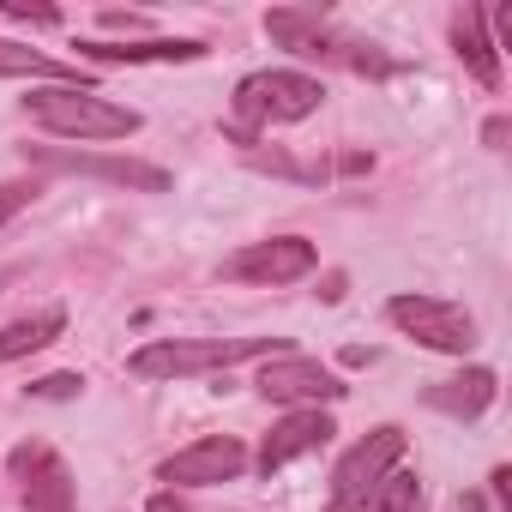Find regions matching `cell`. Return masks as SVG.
<instances>
[{"instance_id": "8", "label": "cell", "mask_w": 512, "mask_h": 512, "mask_svg": "<svg viewBox=\"0 0 512 512\" xmlns=\"http://www.w3.org/2000/svg\"><path fill=\"white\" fill-rule=\"evenodd\" d=\"M247 470V446L235 434H205L193 446H181L175 458L157 464V482L169 488H211V482H235Z\"/></svg>"}, {"instance_id": "14", "label": "cell", "mask_w": 512, "mask_h": 512, "mask_svg": "<svg viewBox=\"0 0 512 512\" xmlns=\"http://www.w3.org/2000/svg\"><path fill=\"white\" fill-rule=\"evenodd\" d=\"M494 392H500L494 368H464L458 380L428 386V404H434V410H446V416H458V422H476V416L494 404Z\"/></svg>"}, {"instance_id": "5", "label": "cell", "mask_w": 512, "mask_h": 512, "mask_svg": "<svg viewBox=\"0 0 512 512\" xmlns=\"http://www.w3.org/2000/svg\"><path fill=\"white\" fill-rule=\"evenodd\" d=\"M404 458V428H374L368 440H356L338 470H332V506L326 512H362V500L374 494V482Z\"/></svg>"}, {"instance_id": "25", "label": "cell", "mask_w": 512, "mask_h": 512, "mask_svg": "<svg viewBox=\"0 0 512 512\" xmlns=\"http://www.w3.org/2000/svg\"><path fill=\"white\" fill-rule=\"evenodd\" d=\"M506 133H512V127H506V115H494V121H488V127H482V139H488V145H494V151H500V145H506Z\"/></svg>"}, {"instance_id": "24", "label": "cell", "mask_w": 512, "mask_h": 512, "mask_svg": "<svg viewBox=\"0 0 512 512\" xmlns=\"http://www.w3.org/2000/svg\"><path fill=\"white\" fill-rule=\"evenodd\" d=\"M338 169H344V175H368V169H374V157H368V151H344V157H338Z\"/></svg>"}, {"instance_id": "2", "label": "cell", "mask_w": 512, "mask_h": 512, "mask_svg": "<svg viewBox=\"0 0 512 512\" xmlns=\"http://www.w3.org/2000/svg\"><path fill=\"white\" fill-rule=\"evenodd\" d=\"M247 356H284L278 338H163V344H139L127 356L133 380H181V374H211Z\"/></svg>"}, {"instance_id": "3", "label": "cell", "mask_w": 512, "mask_h": 512, "mask_svg": "<svg viewBox=\"0 0 512 512\" xmlns=\"http://www.w3.org/2000/svg\"><path fill=\"white\" fill-rule=\"evenodd\" d=\"M25 115L43 121L61 139H127V133H139V109H121V103H109L97 91H79V85H43V91H31Z\"/></svg>"}, {"instance_id": "12", "label": "cell", "mask_w": 512, "mask_h": 512, "mask_svg": "<svg viewBox=\"0 0 512 512\" xmlns=\"http://www.w3.org/2000/svg\"><path fill=\"white\" fill-rule=\"evenodd\" d=\"M79 55H85V61H97V67H175V61H199V55H205V43H193V37L97 43V37H85V43H79Z\"/></svg>"}, {"instance_id": "10", "label": "cell", "mask_w": 512, "mask_h": 512, "mask_svg": "<svg viewBox=\"0 0 512 512\" xmlns=\"http://www.w3.org/2000/svg\"><path fill=\"white\" fill-rule=\"evenodd\" d=\"M31 157L49 163V169L91 175V181H115V187H139V193H169V169L139 163V157H91V151H61V145H37Z\"/></svg>"}, {"instance_id": "18", "label": "cell", "mask_w": 512, "mask_h": 512, "mask_svg": "<svg viewBox=\"0 0 512 512\" xmlns=\"http://www.w3.org/2000/svg\"><path fill=\"white\" fill-rule=\"evenodd\" d=\"M428 494H422V476L416 470H386L374 482V494L362 500V512H422Z\"/></svg>"}, {"instance_id": "9", "label": "cell", "mask_w": 512, "mask_h": 512, "mask_svg": "<svg viewBox=\"0 0 512 512\" xmlns=\"http://www.w3.org/2000/svg\"><path fill=\"white\" fill-rule=\"evenodd\" d=\"M266 31L302 61H344L350 67V55H356V37H344L320 7H278V13H266Z\"/></svg>"}, {"instance_id": "19", "label": "cell", "mask_w": 512, "mask_h": 512, "mask_svg": "<svg viewBox=\"0 0 512 512\" xmlns=\"http://www.w3.org/2000/svg\"><path fill=\"white\" fill-rule=\"evenodd\" d=\"M79 392H85L79 374H43V380L31 386V398H79Z\"/></svg>"}, {"instance_id": "27", "label": "cell", "mask_w": 512, "mask_h": 512, "mask_svg": "<svg viewBox=\"0 0 512 512\" xmlns=\"http://www.w3.org/2000/svg\"><path fill=\"white\" fill-rule=\"evenodd\" d=\"M458 512H482V494H464V500H458Z\"/></svg>"}, {"instance_id": "16", "label": "cell", "mask_w": 512, "mask_h": 512, "mask_svg": "<svg viewBox=\"0 0 512 512\" xmlns=\"http://www.w3.org/2000/svg\"><path fill=\"white\" fill-rule=\"evenodd\" d=\"M0 73H7V79H49V85H79V91H97L79 67H61V61L37 55V49H25V43H7V37H0Z\"/></svg>"}, {"instance_id": "15", "label": "cell", "mask_w": 512, "mask_h": 512, "mask_svg": "<svg viewBox=\"0 0 512 512\" xmlns=\"http://www.w3.org/2000/svg\"><path fill=\"white\" fill-rule=\"evenodd\" d=\"M25 512H79V494H73V476L67 464L49 452L31 476H25Z\"/></svg>"}, {"instance_id": "23", "label": "cell", "mask_w": 512, "mask_h": 512, "mask_svg": "<svg viewBox=\"0 0 512 512\" xmlns=\"http://www.w3.org/2000/svg\"><path fill=\"white\" fill-rule=\"evenodd\" d=\"M43 458H49V446H37V440H31V446H19V452H13V476L25 482V476H31V470L43 464Z\"/></svg>"}, {"instance_id": "1", "label": "cell", "mask_w": 512, "mask_h": 512, "mask_svg": "<svg viewBox=\"0 0 512 512\" xmlns=\"http://www.w3.org/2000/svg\"><path fill=\"white\" fill-rule=\"evenodd\" d=\"M326 103V85L320 79H308V73H247L241 85H235V139L253 151L260 145V127H272V121H308L314 109Z\"/></svg>"}, {"instance_id": "7", "label": "cell", "mask_w": 512, "mask_h": 512, "mask_svg": "<svg viewBox=\"0 0 512 512\" xmlns=\"http://www.w3.org/2000/svg\"><path fill=\"white\" fill-rule=\"evenodd\" d=\"M314 272V241L302 235H272V241H253L241 253L223 260V278L229 284H296Z\"/></svg>"}, {"instance_id": "6", "label": "cell", "mask_w": 512, "mask_h": 512, "mask_svg": "<svg viewBox=\"0 0 512 512\" xmlns=\"http://www.w3.org/2000/svg\"><path fill=\"white\" fill-rule=\"evenodd\" d=\"M253 392H260L266 404H302V410H320V404H338L350 386L326 368V362H314V356H266V368H260V380H253Z\"/></svg>"}, {"instance_id": "11", "label": "cell", "mask_w": 512, "mask_h": 512, "mask_svg": "<svg viewBox=\"0 0 512 512\" xmlns=\"http://www.w3.org/2000/svg\"><path fill=\"white\" fill-rule=\"evenodd\" d=\"M332 434H338V422H332L326 410H290V416H284V422L266 434V446H260V470L272 476V470H284L290 458L332 446Z\"/></svg>"}, {"instance_id": "4", "label": "cell", "mask_w": 512, "mask_h": 512, "mask_svg": "<svg viewBox=\"0 0 512 512\" xmlns=\"http://www.w3.org/2000/svg\"><path fill=\"white\" fill-rule=\"evenodd\" d=\"M386 320L398 332H410L416 344L440 350V356H470L476 350V320L458 302H440V296H392L386 302Z\"/></svg>"}, {"instance_id": "22", "label": "cell", "mask_w": 512, "mask_h": 512, "mask_svg": "<svg viewBox=\"0 0 512 512\" xmlns=\"http://www.w3.org/2000/svg\"><path fill=\"white\" fill-rule=\"evenodd\" d=\"M97 25H103V31H127V37H133V31H145V19H139V13H121V7L97 13Z\"/></svg>"}, {"instance_id": "17", "label": "cell", "mask_w": 512, "mask_h": 512, "mask_svg": "<svg viewBox=\"0 0 512 512\" xmlns=\"http://www.w3.org/2000/svg\"><path fill=\"white\" fill-rule=\"evenodd\" d=\"M61 332H67V314L61 308H37V314H25V320H13L7 332H0V362H19L31 350H49Z\"/></svg>"}, {"instance_id": "21", "label": "cell", "mask_w": 512, "mask_h": 512, "mask_svg": "<svg viewBox=\"0 0 512 512\" xmlns=\"http://www.w3.org/2000/svg\"><path fill=\"white\" fill-rule=\"evenodd\" d=\"M31 193H37V187H25V181H7V187H0V223L19 217V211L31 205Z\"/></svg>"}, {"instance_id": "20", "label": "cell", "mask_w": 512, "mask_h": 512, "mask_svg": "<svg viewBox=\"0 0 512 512\" xmlns=\"http://www.w3.org/2000/svg\"><path fill=\"white\" fill-rule=\"evenodd\" d=\"M0 13H13V19H25V25H61L55 7H25V0H0Z\"/></svg>"}, {"instance_id": "13", "label": "cell", "mask_w": 512, "mask_h": 512, "mask_svg": "<svg viewBox=\"0 0 512 512\" xmlns=\"http://www.w3.org/2000/svg\"><path fill=\"white\" fill-rule=\"evenodd\" d=\"M452 49H458V61H464V73L476 79V85H500V55H494V43H488V19H482V7H464L458 19H452Z\"/></svg>"}, {"instance_id": "26", "label": "cell", "mask_w": 512, "mask_h": 512, "mask_svg": "<svg viewBox=\"0 0 512 512\" xmlns=\"http://www.w3.org/2000/svg\"><path fill=\"white\" fill-rule=\"evenodd\" d=\"M145 512H187V506H181V500L163 488V494H151V506H145Z\"/></svg>"}]
</instances>
